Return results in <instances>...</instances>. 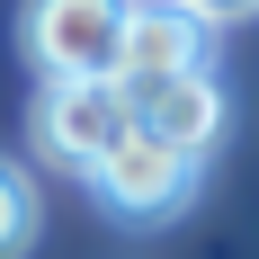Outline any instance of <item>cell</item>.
I'll return each instance as SVG.
<instances>
[{
	"label": "cell",
	"instance_id": "cell-1",
	"mask_svg": "<svg viewBox=\"0 0 259 259\" xmlns=\"http://www.w3.org/2000/svg\"><path fill=\"white\" fill-rule=\"evenodd\" d=\"M125 0H27V63L45 80H116Z\"/></svg>",
	"mask_w": 259,
	"mask_h": 259
},
{
	"label": "cell",
	"instance_id": "cell-2",
	"mask_svg": "<svg viewBox=\"0 0 259 259\" xmlns=\"http://www.w3.org/2000/svg\"><path fill=\"white\" fill-rule=\"evenodd\" d=\"M90 188H99L107 206L125 214V224H161V214H179L188 197H197V161H188V152H170L161 134L125 125V134H116V143L99 152Z\"/></svg>",
	"mask_w": 259,
	"mask_h": 259
},
{
	"label": "cell",
	"instance_id": "cell-3",
	"mask_svg": "<svg viewBox=\"0 0 259 259\" xmlns=\"http://www.w3.org/2000/svg\"><path fill=\"white\" fill-rule=\"evenodd\" d=\"M134 125V107L116 80H45V99H36V143H45V161H63V170H99V152L116 143V134Z\"/></svg>",
	"mask_w": 259,
	"mask_h": 259
},
{
	"label": "cell",
	"instance_id": "cell-4",
	"mask_svg": "<svg viewBox=\"0 0 259 259\" xmlns=\"http://www.w3.org/2000/svg\"><path fill=\"white\" fill-rule=\"evenodd\" d=\"M206 72V27L161 9V0H125V36H116V80L125 90H152V80Z\"/></svg>",
	"mask_w": 259,
	"mask_h": 259
},
{
	"label": "cell",
	"instance_id": "cell-5",
	"mask_svg": "<svg viewBox=\"0 0 259 259\" xmlns=\"http://www.w3.org/2000/svg\"><path fill=\"white\" fill-rule=\"evenodd\" d=\"M116 90H125V80H116ZM125 107H134L143 134H161V143L188 152V161H206L214 134H224V80L214 72H179V80H152V90H125Z\"/></svg>",
	"mask_w": 259,
	"mask_h": 259
},
{
	"label": "cell",
	"instance_id": "cell-6",
	"mask_svg": "<svg viewBox=\"0 0 259 259\" xmlns=\"http://www.w3.org/2000/svg\"><path fill=\"white\" fill-rule=\"evenodd\" d=\"M27 241H36V188L0 161V259H27Z\"/></svg>",
	"mask_w": 259,
	"mask_h": 259
},
{
	"label": "cell",
	"instance_id": "cell-7",
	"mask_svg": "<svg viewBox=\"0 0 259 259\" xmlns=\"http://www.w3.org/2000/svg\"><path fill=\"white\" fill-rule=\"evenodd\" d=\"M161 9H179V18L214 27V18H241V9H259V0H161Z\"/></svg>",
	"mask_w": 259,
	"mask_h": 259
}]
</instances>
